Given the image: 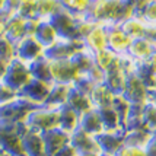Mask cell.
<instances>
[{"mask_svg":"<svg viewBox=\"0 0 156 156\" xmlns=\"http://www.w3.org/2000/svg\"><path fill=\"white\" fill-rule=\"evenodd\" d=\"M25 124L28 126V129L40 131V133L58 129L60 127V108H51L45 105L37 107L29 112Z\"/></svg>","mask_w":156,"mask_h":156,"instance_id":"1","label":"cell"},{"mask_svg":"<svg viewBox=\"0 0 156 156\" xmlns=\"http://www.w3.org/2000/svg\"><path fill=\"white\" fill-rule=\"evenodd\" d=\"M83 44L86 50H89L92 54L107 50L108 48V27L94 23L89 32L83 37Z\"/></svg>","mask_w":156,"mask_h":156,"instance_id":"2","label":"cell"},{"mask_svg":"<svg viewBox=\"0 0 156 156\" xmlns=\"http://www.w3.org/2000/svg\"><path fill=\"white\" fill-rule=\"evenodd\" d=\"M133 40L121 29L120 25L108 27V48L117 55L129 54Z\"/></svg>","mask_w":156,"mask_h":156,"instance_id":"3","label":"cell"},{"mask_svg":"<svg viewBox=\"0 0 156 156\" xmlns=\"http://www.w3.org/2000/svg\"><path fill=\"white\" fill-rule=\"evenodd\" d=\"M99 152L114 156L124 146V131H104L96 136Z\"/></svg>","mask_w":156,"mask_h":156,"instance_id":"4","label":"cell"},{"mask_svg":"<svg viewBox=\"0 0 156 156\" xmlns=\"http://www.w3.org/2000/svg\"><path fill=\"white\" fill-rule=\"evenodd\" d=\"M22 144L27 156H48L44 136L40 131L27 129V131L22 134Z\"/></svg>","mask_w":156,"mask_h":156,"instance_id":"5","label":"cell"},{"mask_svg":"<svg viewBox=\"0 0 156 156\" xmlns=\"http://www.w3.org/2000/svg\"><path fill=\"white\" fill-rule=\"evenodd\" d=\"M42 136H44V143H45L48 156H55L66 144L70 143V133L64 131L60 127L45 131V133H42Z\"/></svg>","mask_w":156,"mask_h":156,"instance_id":"6","label":"cell"},{"mask_svg":"<svg viewBox=\"0 0 156 156\" xmlns=\"http://www.w3.org/2000/svg\"><path fill=\"white\" fill-rule=\"evenodd\" d=\"M70 143L76 147L79 153H86V152H99L98 147V142L96 137L89 134L88 131L83 129L77 127V129L70 134Z\"/></svg>","mask_w":156,"mask_h":156,"instance_id":"7","label":"cell"},{"mask_svg":"<svg viewBox=\"0 0 156 156\" xmlns=\"http://www.w3.org/2000/svg\"><path fill=\"white\" fill-rule=\"evenodd\" d=\"M79 127L95 137L105 131L102 120H101V115H99V111L96 108H92V109H89V111H86L85 114H82Z\"/></svg>","mask_w":156,"mask_h":156,"instance_id":"8","label":"cell"},{"mask_svg":"<svg viewBox=\"0 0 156 156\" xmlns=\"http://www.w3.org/2000/svg\"><path fill=\"white\" fill-rule=\"evenodd\" d=\"M80 124V114L75 111L67 104L60 108V129H63L67 133H73Z\"/></svg>","mask_w":156,"mask_h":156,"instance_id":"9","label":"cell"},{"mask_svg":"<svg viewBox=\"0 0 156 156\" xmlns=\"http://www.w3.org/2000/svg\"><path fill=\"white\" fill-rule=\"evenodd\" d=\"M143 124L149 130L152 134L156 133V104L152 101H147L143 107Z\"/></svg>","mask_w":156,"mask_h":156,"instance_id":"10","label":"cell"},{"mask_svg":"<svg viewBox=\"0 0 156 156\" xmlns=\"http://www.w3.org/2000/svg\"><path fill=\"white\" fill-rule=\"evenodd\" d=\"M55 156H79V152L76 150V147L72 143H69V144H66Z\"/></svg>","mask_w":156,"mask_h":156,"instance_id":"11","label":"cell"},{"mask_svg":"<svg viewBox=\"0 0 156 156\" xmlns=\"http://www.w3.org/2000/svg\"><path fill=\"white\" fill-rule=\"evenodd\" d=\"M146 156H156V136L153 134V137L150 139V142L147 143V146L144 147Z\"/></svg>","mask_w":156,"mask_h":156,"instance_id":"12","label":"cell"},{"mask_svg":"<svg viewBox=\"0 0 156 156\" xmlns=\"http://www.w3.org/2000/svg\"><path fill=\"white\" fill-rule=\"evenodd\" d=\"M101 152H86V153H79V156H101Z\"/></svg>","mask_w":156,"mask_h":156,"instance_id":"13","label":"cell"},{"mask_svg":"<svg viewBox=\"0 0 156 156\" xmlns=\"http://www.w3.org/2000/svg\"><path fill=\"white\" fill-rule=\"evenodd\" d=\"M101 156H111V155H104V153H102V155Z\"/></svg>","mask_w":156,"mask_h":156,"instance_id":"14","label":"cell"},{"mask_svg":"<svg viewBox=\"0 0 156 156\" xmlns=\"http://www.w3.org/2000/svg\"><path fill=\"white\" fill-rule=\"evenodd\" d=\"M0 127H2V122H0Z\"/></svg>","mask_w":156,"mask_h":156,"instance_id":"15","label":"cell"}]
</instances>
